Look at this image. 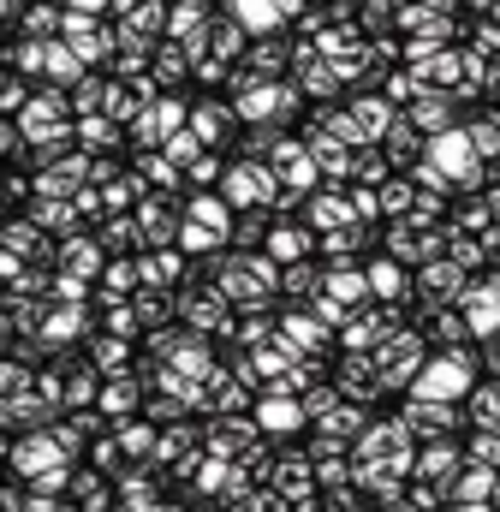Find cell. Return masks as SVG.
Here are the masks:
<instances>
[{"label": "cell", "mask_w": 500, "mask_h": 512, "mask_svg": "<svg viewBox=\"0 0 500 512\" xmlns=\"http://www.w3.org/2000/svg\"><path fill=\"white\" fill-rule=\"evenodd\" d=\"M429 376H435V393H453V387H459V364L447 358V364H435Z\"/></svg>", "instance_id": "cell-1"}]
</instances>
